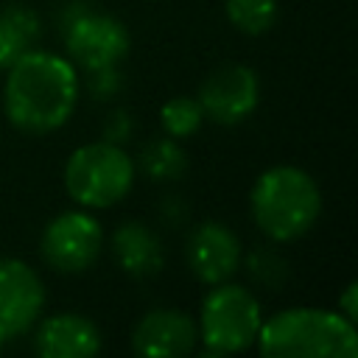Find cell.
I'll return each instance as SVG.
<instances>
[{
	"mask_svg": "<svg viewBox=\"0 0 358 358\" xmlns=\"http://www.w3.org/2000/svg\"><path fill=\"white\" fill-rule=\"evenodd\" d=\"M134 187V159L123 145L95 140L78 145L64 162V190L84 210H106Z\"/></svg>",
	"mask_w": 358,
	"mask_h": 358,
	"instance_id": "4",
	"label": "cell"
},
{
	"mask_svg": "<svg viewBox=\"0 0 358 358\" xmlns=\"http://www.w3.org/2000/svg\"><path fill=\"white\" fill-rule=\"evenodd\" d=\"M204 123V112L199 98L190 95H173L159 106V126L168 137L173 140H187L193 137Z\"/></svg>",
	"mask_w": 358,
	"mask_h": 358,
	"instance_id": "18",
	"label": "cell"
},
{
	"mask_svg": "<svg viewBox=\"0 0 358 358\" xmlns=\"http://www.w3.org/2000/svg\"><path fill=\"white\" fill-rule=\"evenodd\" d=\"M263 324V308L257 296L238 282L210 285L199 305V341L210 355H238L255 347Z\"/></svg>",
	"mask_w": 358,
	"mask_h": 358,
	"instance_id": "5",
	"label": "cell"
},
{
	"mask_svg": "<svg viewBox=\"0 0 358 358\" xmlns=\"http://www.w3.org/2000/svg\"><path fill=\"white\" fill-rule=\"evenodd\" d=\"M199 103L204 120L218 126H238L260 106V78L249 64H218L199 87Z\"/></svg>",
	"mask_w": 358,
	"mask_h": 358,
	"instance_id": "8",
	"label": "cell"
},
{
	"mask_svg": "<svg viewBox=\"0 0 358 358\" xmlns=\"http://www.w3.org/2000/svg\"><path fill=\"white\" fill-rule=\"evenodd\" d=\"M224 14L235 31L246 36H260L274 28L280 6L277 0H224Z\"/></svg>",
	"mask_w": 358,
	"mask_h": 358,
	"instance_id": "16",
	"label": "cell"
},
{
	"mask_svg": "<svg viewBox=\"0 0 358 358\" xmlns=\"http://www.w3.org/2000/svg\"><path fill=\"white\" fill-rule=\"evenodd\" d=\"M3 73V112L17 131L53 134L73 117L81 78L67 56L31 48Z\"/></svg>",
	"mask_w": 358,
	"mask_h": 358,
	"instance_id": "1",
	"label": "cell"
},
{
	"mask_svg": "<svg viewBox=\"0 0 358 358\" xmlns=\"http://www.w3.org/2000/svg\"><path fill=\"white\" fill-rule=\"evenodd\" d=\"M42 36L39 14L25 3H8L0 8V70L14 64L22 53L36 48Z\"/></svg>",
	"mask_w": 358,
	"mask_h": 358,
	"instance_id": "14",
	"label": "cell"
},
{
	"mask_svg": "<svg viewBox=\"0 0 358 358\" xmlns=\"http://www.w3.org/2000/svg\"><path fill=\"white\" fill-rule=\"evenodd\" d=\"M112 255L123 274L134 280L157 277L165 266V246L145 221H123L112 232Z\"/></svg>",
	"mask_w": 358,
	"mask_h": 358,
	"instance_id": "13",
	"label": "cell"
},
{
	"mask_svg": "<svg viewBox=\"0 0 358 358\" xmlns=\"http://www.w3.org/2000/svg\"><path fill=\"white\" fill-rule=\"evenodd\" d=\"M103 249L101 221L78 207L53 215L39 238V255L56 274H84Z\"/></svg>",
	"mask_w": 358,
	"mask_h": 358,
	"instance_id": "7",
	"label": "cell"
},
{
	"mask_svg": "<svg viewBox=\"0 0 358 358\" xmlns=\"http://www.w3.org/2000/svg\"><path fill=\"white\" fill-rule=\"evenodd\" d=\"M34 352L42 358H92L103 350V336L90 316L53 313L34 327Z\"/></svg>",
	"mask_w": 358,
	"mask_h": 358,
	"instance_id": "12",
	"label": "cell"
},
{
	"mask_svg": "<svg viewBox=\"0 0 358 358\" xmlns=\"http://www.w3.org/2000/svg\"><path fill=\"white\" fill-rule=\"evenodd\" d=\"M249 213L271 243H291L322 215V190L299 165L266 168L249 190Z\"/></svg>",
	"mask_w": 358,
	"mask_h": 358,
	"instance_id": "3",
	"label": "cell"
},
{
	"mask_svg": "<svg viewBox=\"0 0 358 358\" xmlns=\"http://www.w3.org/2000/svg\"><path fill=\"white\" fill-rule=\"evenodd\" d=\"M243 260L241 238L215 218L196 224L185 241V263L190 274L204 285H218L235 277Z\"/></svg>",
	"mask_w": 358,
	"mask_h": 358,
	"instance_id": "10",
	"label": "cell"
},
{
	"mask_svg": "<svg viewBox=\"0 0 358 358\" xmlns=\"http://www.w3.org/2000/svg\"><path fill=\"white\" fill-rule=\"evenodd\" d=\"M45 310V282L20 257H0V338L25 336Z\"/></svg>",
	"mask_w": 358,
	"mask_h": 358,
	"instance_id": "9",
	"label": "cell"
},
{
	"mask_svg": "<svg viewBox=\"0 0 358 358\" xmlns=\"http://www.w3.org/2000/svg\"><path fill=\"white\" fill-rule=\"evenodd\" d=\"M3 344H6V341H3V338H0V350H3Z\"/></svg>",
	"mask_w": 358,
	"mask_h": 358,
	"instance_id": "23",
	"label": "cell"
},
{
	"mask_svg": "<svg viewBox=\"0 0 358 358\" xmlns=\"http://www.w3.org/2000/svg\"><path fill=\"white\" fill-rule=\"evenodd\" d=\"M241 266H246V274L263 288H282L291 277V266H288L285 255L277 246H268V243L252 246L243 255Z\"/></svg>",
	"mask_w": 358,
	"mask_h": 358,
	"instance_id": "17",
	"label": "cell"
},
{
	"mask_svg": "<svg viewBox=\"0 0 358 358\" xmlns=\"http://www.w3.org/2000/svg\"><path fill=\"white\" fill-rule=\"evenodd\" d=\"M336 310L341 316H347L350 322H355V316H358V282H347V288L341 291V296L336 302Z\"/></svg>",
	"mask_w": 358,
	"mask_h": 358,
	"instance_id": "22",
	"label": "cell"
},
{
	"mask_svg": "<svg viewBox=\"0 0 358 358\" xmlns=\"http://www.w3.org/2000/svg\"><path fill=\"white\" fill-rule=\"evenodd\" d=\"M101 134H103L101 140L115 143V145H123V143L134 134V117L129 115V109H112V112L103 117Z\"/></svg>",
	"mask_w": 358,
	"mask_h": 358,
	"instance_id": "20",
	"label": "cell"
},
{
	"mask_svg": "<svg viewBox=\"0 0 358 358\" xmlns=\"http://www.w3.org/2000/svg\"><path fill=\"white\" fill-rule=\"evenodd\" d=\"M137 165L151 182H176L187 171V154L182 148V140L162 134V137H151L140 148Z\"/></svg>",
	"mask_w": 358,
	"mask_h": 358,
	"instance_id": "15",
	"label": "cell"
},
{
	"mask_svg": "<svg viewBox=\"0 0 358 358\" xmlns=\"http://www.w3.org/2000/svg\"><path fill=\"white\" fill-rule=\"evenodd\" d=\"M255 347L263 358H355V322L330 308L296 305L263 316Z\"/></svg>",
	"mask_w": 358,
	"mask_h": 358,
	"instance_id": "2",
	"label": "cell"
},
{
	"mask_svg": "<svg viewBox=\"0 0 358 358\" xmlns=\"http://www.w3.org/2000/svg\"><path fill=\"white\" fill-rule=\"evenodd\" d=\"M196 344V319L182 308H151L131 330V350L148 358H185Z\"/></svg>",
	"mask_w": 358,
	"mask_h": 358,
	"instance_id": "11",
	"label": "cell"
},
{
	"mask_svg": "<svg viewBox=\"0 0 358 358\" xmlns=\"http://www.w3.org/2000/svg\"><path fill=\"white\" fill-rule=\"evenodd\" d=\"M159 215H162V221H165L168 227L185 224V221H187V204H185V199L168 196V199L162 201V207H159Z\"/></svg>",
	"mask_w": 358,
	"mask_h": 358,
	"instance_id": "21",
	"label": "cell"
},
{
	"mask_svg": "<svg viewBox=\"0 0 358 358\" xmlns=\"http://www.w3.org/2000/svg\"><path fill=\"white\" fill-rule=\"evenodd\" d=\"M87 84H90V95H92V98H98V101H112V98L120 95V90H123V73H120L117 64L101 67V70L87 73Z\"/></svg>",
	"mask_w": 358,
	"mask_h": 358,
	"instance_id": "19",
	"label": "cell"
},
{
	"mask_svg": "<svg viewBox=\"0 0 358 358\" xmlns=\"http://www.w3.org/2000/svg\"><path fill=\"white\" fill-rule=\"evenodd\" d=\"M59 22H62L67 59L84 73L120 64L129 56L131 48L129 28L117 17L90 8L84 0H70Z\"/></svg>",
	"mask_w": 358,
	"mask_h": 358,
	"instance_id": "6",
	"label": "cell"
}]
</instances>
